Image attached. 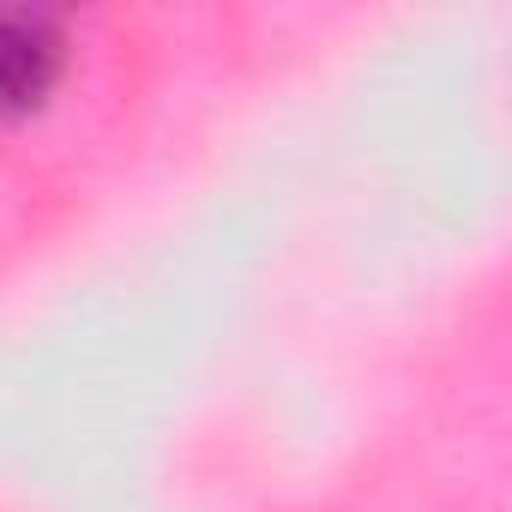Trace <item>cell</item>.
I'll return each instance as SVG.
<instances>
[{
	"label": "cell",
	"mask_w": 512,
	"mask_h": 512,
	"mask_svg": "<svg viewBox=\"0 0 512 512\" xmlns=\"http://www.w3.org/2000/svg\"><path fill=\"white\" fill-rule=\"evenodd\" d=\"M61 79V31L43 13H0V115H25Z\"/></svg>",
	"instance_id": "obj_1"
}]
</instances>
